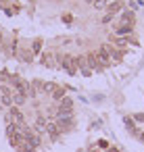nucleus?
<instances>
[{
	"instance_id": "obj_2",
	"label": "nucleus",
	"mask_w": 144,
	"mask_h": 152,
	"mask_svg": "<svg viewBox=\"0 0 144 152\" xmlns=\"http://www.w3.org/2000/svg\"><path fill=\"white\" fill-rule=\"evenodd\" d=\"M96 56H98V63L100 65H109L111 63V48L107 44H102L98 50H96Z\"/></svg>"
},
{
	"instance_id": "obj_21",
	"label": "nucleus",
	"mask_w": 144,
	"mask_h": 152,
	"mask_svg": "<svg viewBox=\"0 0 144 152\" xmlns=\"http://www.w3.org/2000/svg\"><path fill=\"white\" fill-rule=\"evenodd\" d=\"M125 125H127L129 129H134V123H132V119H125Z\"/></svg>"
},
{
	"instance_id": "obj_24",
	"label": "nucleus",
	"mask_w": 144,
	"mask_h": 152,
	"mask_svg": "<svg viewBox=\"0 0 144 152\" xmlns=\"http://www.w3.org/2000/svg\"><path fill=\"white\" fill-rule=\"evenodd\" d=\"M109 152H117V150H115V148H113V150H109Z\"/></svg>"
},
{
	"instance_id": "obj_23",
	"label": "nucleus",
	"mask_w": 144,
	"mask_h": 152,
	"mask_svg": "<svg viewBox=\"0 0 144 152\" xmlns=\"http://www.w3.org/2000/svg\"><path fill=\"white\" fill-rule=\"evenodd\" d=\"M86 2H90V4H92V2H94V0H86Z\"/></svg>"
},
{
	"instance_id": "obj_20",
	"label": "nucleus",
	"mask_w": 144,
	"mask_h": 152,
	"mask_svg": "<svg viewBox=\"0 0 144 152\" xmlns=\"http://www.w3.org/2000/svg\"><path fill=\"white\" fill-rule=\"evenodd\" d=\"M98 146H100V148H107V146H109V142H107V140H100V142H98Z\"/></svg>"
},
{
	"instance_id": "obj_9",
	"label": "nucleus",
	"mask_w": 144,
	"mask_h": 152,
	"mask_svg": "<svg viewBox=\"0 0 144 152\" xmlns=\"http://www.w3.org/2000/svg\"><path fill=\"white\" fill-rule=\"evenodd\" d=\"M134 29V23H121L119 27H117V34L119 36H125V34H129Z\"/></svg>"
},
{
	"instance_id": "obj_12",
	"label": "nucleus",
	"mask_w": 144,
	"mask_h": 152,
	"mask_svg": "<svg viewBox=\"0 0 144 152\" xmlns=\"http://www.w3.org/2000/svg\"><path fill=\"white\" fill-rule=\"evenodd\" d=\"M46 125H48V121L46 119H42V117H38V121H36V131H46Z\"/></svg>"
},
{
	"instance_id": "obj_8",
	"label": "nucleus",
	"mask_w": 144,
	"mask_h": 152,
	"mask_svg": "<svg viewBox=\"0 0 144 152\" xmlns=\"http://www.w3.org/2000/svg\"><path fill=\"white\" fill-rule=\"evenodd\" d=\"M57 119H73V110L71 108H59L57 110Z\"/></svg>"
},
{
	"instance_id": "obj_4",
	"label": "nucleus",
	"mask_w": 144,
	"mask_h": 152,
	"mask_svg": "<svg viewBox=\"0 0 144 152\" xmlns=\"http://www.w3.org/2000/svg\"><path fill=\"white\" fill-rule=\"evenodd\" d=\"M9 121H15V123L23 125V113H21L19 108H11V110H9Z\"/></svg>"
},
{
	"instance_id": "obj_11",
	"label": "nucleus",
	"mask_w": 144,
	"mask_h": 152,
	"mask_svg": "<svg viewBox=\"0 0 144 152\" xmlns=\"http://www.w3.org/2000/svg\"><path fill=\"white\" fill-rule=\"evenodd\" d=\"M121 7H123V2H121V0H115L113 4H109V9H107L109 13H107V15H111V17H113V15H115V13H117V11L121 9Z\"/></svg>"
},
{
	"instance_id": "obj_22",
	"label": "nucleus",
	"mask_w": 144,
	"mask_h": 152,
	"mask_svg": "<svg viewBox=\"0 0 144 152\" xmlns=\"http://www.w3.org/2000/svg\"><path fill=\"white\" fill-rule=\"evenodd\" d=\"M140 140H142V142H144V133H140Z\"/></svg>"
},
{
	"instance_id": "obj_18",
	"label": "nucleus",
	"mask_w": 144,
	"mask_h": 152,
	"mask_svg": "<svg viewBox=\"0 0 144 152\" xmlns=\"http://www.w3.org/2000/svg\"><path fill=\"white\" fill-rule=\"evenodd\" d=\"M92 4H94V9H104V4H107V2H104V0H94Z\"/></svg>"
},
{
	"instance_id": "obj_14",
	"label": "nucleus",
	"mask_w": 144,
	"mask_h": 152,
	"mask_svg": "<svg viewBox=\"0 0 144 152\" xmlns=\"http://www.w3.org/2000/svg\"><path fill=\"white\" fill-rule=\"evenodd\" d=\"M71 104H73V100H71V98H67V96H65V98H61V108H71Z\"/></svg>"
},
{
	"instance_id": "obj_3",
	"label": "nucleus",
	"mask_w": 144,
	"mask_h": 152,
	"mask_svg": "<svg viewBox=\"0 0 144 152\" xmlns=\"http://www.w3.org/2000/svg\"><path fill=\"white\" fill-rule=\"evenodd\" d=\"M75 65H77V69H79L86 77H90V75H92V69H90V65H88V58H86V56H77V58H75Z\"/></svg>"
},
{
	"instance_id": "obj_7",
	"label": "nucleus",
	"mask_w": 144,
	"mask_h": 152,
	"mask_svg": "<svg viewBox=\"0 0 144 152\" xmlns=\"http://www.w3.org/2000/svg\"><path fill=\"white\" fill-rule=\"evenodd\" d=\"M42 65H46V67H54V65H57V63H54V54L44 52V54H42Z\"/></svg>"
},
{
	"instance_id": "obj_6",
	"label": "nucleus",
	"mask_w": 144,
	"mask_h": 152,
	"mask_svg": "<svg viewBox=\"0 0 144 152\" xmlns=\"http://www.w3.org/2000/svg\"><path fill=\"white\" fill-rule=\"evenodd\" d=\"M86 58H88V65H90V69H100V67H102V65L98 63V56H96V52L88 54Z\"/></svg>"
},
{
	"instance_id": "obj_15",
	"label": "nucleus",
	"mask_w": 144,
	"mask_h": 152,
	"mask_svg": "<svg viewBox=\"0 0 144 152\" xmlns=\"http://www.w3.org/2000/svg\"><path fill=\"white\" fill-rule=\"evenodd\" d=\"M52 98H54V100H61V98H65V90H63V88H59V90L52 94Z\"/></svg>"
},
{
	"instance_id": "obj_13",
	"label": "nucleus",
	"mask_w": 144,
	"mask_h": 152,
	"mask_svg": "<svg viewBox=\"0 0 144 152\" xmlns=\"http://www.w3.org/2000/svg\"><path fill=\"white\" fill-rule=\"evenodd\" d=\"M17 56H19V58H21L23 63H29V61H32V52H27V50H21V52H19Z\"/></svg>"
},
{
	"instance_id": "obj_17",
	"label": "nucleus",
	"mask_w": 144,
	"mask_h": 152,
	"mask_svg": "<svg viewBox=\"0 0 144 152\" xmlns=\"http://www.w3.org/2000/svg\"><path fill=\"white\" fill-rule=\"evenodd\" d=\"M32 50H34V52H40V50H42V42H40V40H36V42L32 44Z\"/></svg>"
},
{
	"instance_id": "obj_1",
	"label": "nucleus",
	"mask_w": 144,
	"mask_h": 152,
	"mask_svg": "<svg viewBox=\"0 0 144 152\" xmlns=\"http://www.w3.org/2000/svg\"><path fill=\"white\" fill-rule=\"evenodd\" d=\"M61 67L69 73V75H75L77 73V65H75V56H63L61 58Z\"/></svg>"
},
{
	"instance_id": "obj_5",
	"label": "nucleus",
	"mask_w": 144,
	"mask_h": 152,
	"mask_svg": "<svg viewBox=\"0 0 144 152\" xmlns=\"http://www.w3.org/2000/svg\"><path fill=\"white\" fill-rule=\"evenodd\" d=\"M46 131H48V135H50L52 140H57V137H59V133H61V129H59V125H57V123H48V125H46Z\"/></svg>"
},
{
	"instance_id": "obj_16",
	"label": "nucleus",
	"mask_w": 144,
	"mask_h": 152,
	"mask_svg": "<svg viewBox=\"0 0 144 152\" xmlns=\"http://www.w3.org/2000/svg\"><path fill=\"white\" fill-rule=\"evenodd\" d=\"M13 102H15V104H23V102H25V96H23V94H15V96H13Z\"/></svg>"
},
{
	"instance_id": "obj_10",
	"label": "nucleus",
	"mask_w": 144,
	"mask_h": 152,
	"mask_svg": "<svg viewBox=\"0 0 144 152\" xmlns=\"http://www.w3.org/2000/svg\"><path fill=\"white\" fill-rule=\"evenodd\" d=\"M57 90H59V86H57V83H52V81L42 83V92H46V94H54Z\"/></svg>"
},
{
	"instance_id": "obj_19",
	"label": "nucleus",
	"mask_w": 144,
	"mask_h": 152,
	"mask_svg": "<svg viewBox=\"0 0 144 152\" xmlns=\"http://www.w3.org/2000/svg\"><path fill=\"white\" fill-rule=\"evenodd\" d=\"M2 102H4V104H11V96L4 94V96H2Z\"/></svg>"
}]
</instances>
